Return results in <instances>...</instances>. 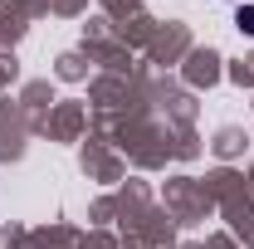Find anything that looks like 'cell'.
I'll use <instances>...</instances> for the list:
<instances>
[{
    "label": "cell",
    "mask_w": 254,
    "mask_h": 249,
    "mask_svg": "<svg viewBox=\"0 0 254 249\" xmlns=\"http://www.w3.org/2000/svg\"><path fill=\"white\" fill-rule=\"evenodd\" d=\"M240 30L254 34V5H245V10H240Z\"/></svg>",
    "instance_id": "cell-1"
}]
</instances>
